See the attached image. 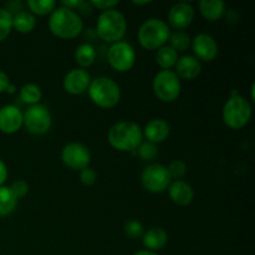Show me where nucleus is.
<instances>
[{"instance_id":"f8f14e48","label":"nucleus","mask_w":255,"mask_h":255,"mask_svg":"<svg viewBox=\"0 0 255 255\" xmlns=\"http://www.w3.org/2000/svg\"><path fill=\"white\" fill-rule=\"evenodd\" d=\"M192 50L198 60L211 62L218 55V44L216 39L209 34H198L192 39Z\"/></svg>"},{"instance_id":"e433bc0d","label":"nucleus","mask_w":255,"mask_h":255,"mask_svg":"<svg viewBox=\"0 0 255 255\" xmlns=\"http://www.w3.org/2000/svg\"><path fill=\"white\" fill-rule=\"evenodd\" d=\"M7 178V168H6V164L0 159V187L5 183Z\"/></svg>"},{"instance_id":"bb28decb","label":"nucleus","mask_w":255,"mask_h":255,"mask_svg":"<svg viewBox=\"0 0 255 255\" xmlns=\"http://www.w3.org/2000/svg\"><path fill=\"white\" fill-rule=\"evenodd\" d=\"M169 46L172 49L176 50L177 52L178 51H186L191 47L192 44V39L187 32L184 31H176L173 34L169 35Z\"/></svg>"},{"instance_id":"c756f323","label":"nucleus","mask_w":255,"mask_h":255,"mask_svg":"<svg viewBox=\"0 0 255 255\" xmlns=\"http://www.w3.org/2000/svg\"><path fill=\"white\" fill-rule=\"evenodd\" d=\"M167 171H168L169 176H171L172 179H176V181H179V179L183 178L187 173V164L184 163L181 159H176V161L171 162L168 167H167Z\"/></svg>"},{"instance_id":"9d476101","label":"nucleus","mask_w":255,"mask_h":255,"mask_svg":"<svg viewBox=\"0 0 255 255\" xmlns=\"http://www.w3.org/2000/svg\"><path fill=\"white\" fill-rule=\"evenodd\" d=\"M142 186L152 193H161L168 189L172 183V178L169 176L167 167L159 163L148 164L143 169L141 174Z\"/></svg>"},{"instance_id":"ea45409f","label":"nucleus","mask_w":255,"mask_h":255,"mask_svg":"<svg viewBox=\"0 0 255 255\" xmlns=\"http://www.w3.org/2000/svg\"><path fill=\"white\" fill-rule=\"evenodd\" d=\"M132 4L133 5H147V4H151V1L149 0H143V1H132Z\"/></svg>"},{"instance_id":"20e7f679","label":"nucleus","mask_w":255,"mask_h":255,"mask_svg":"<svg viewBox=\"0 0 255 255\" xmlns=\"http://www.w3.org/2000/svg\"><path fill=\"white\" fill-rule=\"evenodd\" d=\"M87 92L91 101L101 109H112L121 100L120 86L116 81L106 76H99L91 80Z\"/></svg>"},{"instance_id":"cd10ccee","label":"nucleus","mask_w":255,"mask_h":255,"mask_svg":"<svg viewBox=\"0 0 255 255\" xmlns=\"http://www.w3.org/2000/svg\"><path fill=\"white\" fill-rule=\"evenodd\" d=\"M137 154L141 159L147 162H151L158 156V148H157V144L151 143L148 141H142L141 144L137 147Z\"/></svg>"},{"instance_id":"4468645a","label":"nucleus","mask_w":255,"mask_h":255,"mask_svg":"<svg viewBox=\"0 0 255 255\" xmlns=\"http://www.w3.org/2000/svg\"><path fill=\"white\" fill-rule=\"evenodd\" d=\"M22 127V112L14 105H6L0 109V131L12 134Z\"/></svg>"},{"instance_id":"9b49d317","label":"nucleus","mask_w":255,"mask_h":255,"mask_svg":"<svg viewBox=\"0 0 255 255\" xmlns=\"http://www.w3.org/2000/svg\"><path fill=\"white\" fill-rule=\"evenodd\" d=\"M61 159L66 167L75 171H82L91 162V152L80 142H70L62 148Z\"/></svg>"},{"instance_id":"6ab92c4d","label":"nucleus","mask_w":255,"mask_h":255,"mask_svg":"<svg viewBox=\"0 0 255 255\" xmlns=\"http://www.w3.org/2000/svg\"><path fill=\"white\" fill-rule=\"evenodd\" d=\"M167 242H168V234H167L166 229L161 228V227H153L144 232L142 236V243H143L146 251L154 252V253L164 248Z\"/></svg>"},{"instance_id":"4c0bfd02","label":"nucleus","mask_w":255,"mask_h":255,"mask_svg":"<svg viewBox=\"0 0 255 255\" xmlns=\"http://www.w3.org/2000/svg\"><path fill=\"white\" fill-rule=\"evenodd\" d=\"M133 255H158V254L154 253V252L146 251V249H144V251H139V252H137V253H134Z\"/></svg>"},{"instance_id":"aec40b11","label":"nucleus","mask_w":255,"mask_h":255,"mask_svg":"<svg viewBox=\"0 0 255 255\" xmlns=\"http://www.w3.org/2000/svg\"><path fill=\"white\" fill-rule=\"evenodd\" d=\"M198 6L202 16L208 21H218L226 14L223 0H201Z\"/></svg>"},{"instance_id":"f3484780","label":"nucleus","mask_w":255,"mask_h":255,"mask_svg":"<svg viewBox=\"0 0 255 255\" xmlns=\"http://www.w3.org/2000/svg\"><path fill=\"white\" fill-rule=\"evenodd\" d=\"M176 75L184 80H193L199 76L202 71V64L193 55H184L178 57L176 62Z\"/></svg>"},{"instance_id":"7ed1b4c3","label":"nucleus","mask_w":255,"mask_h":255,"mask_svg":"<svg viewBox=\"0 0 255 255\" xmlns=\"http://www.w3.org/2000/svg\"><path fill=\"white\" fill-rule=\"evenodd\" d=\"M126 30V17L116 9L105 10L97 19L96 34L105 42L115 44V42L122 41Z\"/></svg>"},{"instance_id":"412c9836","label":"nucleus","mask_w":255,"mask_h":255,"mask_svg":"<svg viewBox=\"0 0 255 255\" xmlns=\"http://www.w3.org/2000/svg\"><path fill=\"white\" fill-rule=\"evenodd\" d=\"M36 26V17L30 11L21 10L12 15V29L21 34H29Z\"/></svg>"},{"instance_id":"c9c22d12","label":"nucleus","mask_w":255,"mask_h":255,"mask_svg":"<svg viewBox=\"0 0 255 255\" xmlns=\"http://www.w3.org/2000/svg\"><path fill=\"white\" fill-rule=\"evenodd\" d=\"M9 84L10 82H9V77H7V75L5 74L4 71H1V70H0V94L6 90L7 85Z\"/></svg>"},{"instance_id":"f03ea898","label":"nucleus","mask_w":255,"mask_h":255,"mask_svg":"<svg viewBox=\"0 0 255 255\" xmlns=\"http://www.w3.org/2000/svg\"><path fill=\"white\" fill-rule=\"evenodd\" d=\"M107 138L117 151L133 152L143 141V132L136 122L121 121L109 129Z\"/></svg>"},{"instance_id":"a211bd4d","label":"nucleus","mask_w":255,"mask_h":255,"mask_svg":"<svg viewBox=\"0 0 255 255\" xmlns=\"http://www.w3.org/2000/svg\"><path fill=\"white\" fill-rule=\"evenodd\" d=\"M168 194L171 201L178 206H188L194 198V191L192 186L182 179L174 181L169 184Z\"/></svg>"},{"instance_id":"473e14b6","label":"nucleus","mask_w":255,"mask_h":255,"mask_svg":"<svg viewBox=\"0 0 255 255\" xmlns=\"http://www.w3.org/2000/svg\"><path fill=\"white\" fill-rule=\"evenodd\" d=\"M96 172H95V169L90 168V167H86L85 169L80 171V181L84 186H92L96 182Z\"/></svg>"},{"instance_id":"7c9ffc66","label":"nucleus","mask_w":255,"mask_h":255,"mask_svg":"<svg viewBox=\"0 0 255 255\" xmlns=\"http://www.w3.org/2000/svg\"><path fill=\"white\" fill-rule=\"evenodd\" d=\"M143 226H142L138 221H136V219L128 221L125 224V234H126L128 238H141V237L143 236Z\"/></svg>"},{"instance_id":"393cba45","label":"nucleus","mask_w":255,"mask_h":255,"mask_svg":"<svg viewBox=\"0 0 255 255\" xmlns=\"http://www.w3.org/2000/svg\"><path fill=\"white\" fill-rule=\"evenodd\" d=\"M41 97V89L35 84H26L20 89V100L29 106L39 104Z\"/></svg>"},{"instance_id":"5701e85b","label":"nucleus","mask_w":255,"mask_h":255,"mask_svg":"<svg viewBox=\"0 0 255 255\" xmlns=\"http://www.w3.org/2000/svg\"><path fill=\"white\" fill-rule=\"evenodd\" d=\"M177 60H178V52L172 49L169 45H164L157 50L156 61L163 70L172 69L176 65Z\"/></svg>"},{"instance_id":"2eb2a0df","label":"nucleus","mask_w":255,"mask_h":255,"mask_svg":"<svg viewBox=\"0 0 255 255\" xmlns=\"http://www.w3.org/2000/svg\"><path fill=\"white\" fill-rule=\"evenodd\" d=\"M194 17V9L189 2H176L168 12V22L177 30L186 29Z\"/></svg>"},{"instance_id":"6e6552de","label":"nucleus","mask_w":255,"mask_h":255,"mask_svg":"<svg viewBox=\"0 0 255 255\" xmlns=\"http://www.w3.org/2000/svg\"><path fill=\"white\" fill-rule=\"evenodd\" d=\"M52 117L44 105H32L22 114V126L32 134H44L51 128Z\"/></svg>"},{"instance_id":"dca6fc26","label":"nucleus","mask_w":255,"mask_h":255,"mask_svg":"<svg viewBox=\"0 0 255 255\" xmlns=\"http://www.w3.org/2000/svg\"><path fill=\"white\" fill-rule=\"evenodd\" d=\"M143 136L146 139L151 143H162L168 138L169 133H171V126L168 122L163 119H153L144 126L142 129Z\"/></svg>"},{"instance_id":"f257e3e1","label":"nucleus","mask_w":255,"mask_h":255,"mask_svg":"<svg viewBox=\"0 0 255 255\" xmlns=\"http://www.w3.org/2000/svg\"><path fill=\"white\" fill-rule=\"evenodd\" d=\"M49 29L60 39H74L84 30V21L79 12L65 6L56 7L50 14Z\"/></svg>"},{"instance_id":"2f4dec72","label":"nucleus","mask_w":255,"mask_h":255,"mask_svg":"<svg viewBox=\"0 0 255 255\" xmlns=\"http://www.w3.org/2000/svg\"><path fill=\"white\" fill-rule=\"evenodd\" d=\"M9 188L10 191H11V193L14 194L15 198L21 199L24 198L27 194V192H29V184L25 181H22V179H17V181L12 182L11 186H10Z\"/></svg>"},{"instance_id":"423d86ee","label":"nucleus","mask_w":255,"mask_h":255,"mask_svg":"<svg viewBox=\"0 0 255 255\" xmlns=\"http://www.w3.org/2000/svg\"><path fill=\"white\" fill-rule=\"evenodd\" d=\"M222 116H223L224 124L229 128L241 129L251 120L252 105L249 104L248 100L233 91L228 101L224 104Z\"/></svg>"},{"instance_id":"c85d7f7f","label":"nucleus","mask_w":255,"mask_h":255,"mask_svg":"<svg viewBox=\"0 0 255 255\" xmlns=\"http://www.w3.org/2000/svg\"><path fill=\"white\" fill-rule=\"evenodd\" d=\"M12 30V15L4 7H0V41L6 39Z\"/></svg>"},{"instance_id":"58836bf2","label":"nucleus","mask_w":255,"mask_h":255,"mask_svg":"<svg viewBox=\"0 0 255 255\" xmlns=\"http://www.w3.org/2000/svg\"><path fill=\"white\" fill-rule=\"evenodd\" d=\"M5 91H6L7 94H14V92L16 91V87H15L14 85L9 84V85H7V87H6V90H5Z\"/></svg>"},{"instance_id":"a878e982","label":"nucleus","mask_w":255,"mask_h":255,"mask_svg":"<svg viewBox=\"0 0 255 255\" xmlns=\"http://www.w3.org/2000/svg\"><path fill=\"white\" fill-rule=\"evenodd\" d=\"M26 5L32 15L44 16V15H49L54 11L56 2L54 0H29Z\"/></svg>"},{"instance_id":"b1692460","label":"nucleus","mask_w":255,"mask_h":255,"mask_svg":"<svg viewBox=\"0 0 255 255\" xmlns=\"http://www.w3.org/2000/svg\"><path fill=\"white\" fill-rule=\"evenodd\" d=\"M17 199L11 193L9 187H0V217L10 216L16 209Z\"/></svg>"},{"instance_id":"f704fd0d","label":"nucleus","mask_w":255,"mask_h":255,"mask_svg":"<svg viewBox=\"0 0 255 255\" xmlns=\"http://www.w3.org/2000/svg\"><path fill=\"white\" fill-rule=\"evenodd\" d=\"M82 0H64L62 1V6L67 7V9H71L76 11V9H79L80 5H81Z\"/></svg>"},{"instance_id":"0eeeda50","label":"nucleus","mask_w":255,"mask_h":255,"mask_svg":"<svg viewBox=\"0 0 255 255\" xmlns=\"http://www.w3.org/2000/svg\"><path fill=\"white\" fill-rule=\"evenodd\" d=\"M154 95L163 102H173L181 94V80L172 70H162L152 82Z\"/></svg>"},{"instance_id":"ddd939ff","label":"nucleus","mask_w":255,"mask_h":255,"mask_svg":"<svg viewBox=\"0 0 255 255\" xmlns=\"http://www.w3.org/2000/svg\"><path fill=\"white\" fill-rule=\"evenodd\" d=\"M91 76L85 69H72L67 72L62 80V86L66 92L71 95H81L89 90Z\"/></svg>"},{"instance_id":"39448f33","label":"nucleus","mask_w":255,"mask_h":255,"mask_svg":"<svg viewBox=\"0 0 255 255\" xmlns=\"http://www.w3.org/2000/svg\"><path fill=\"white\" fill-rule=\"evenodd\" d=\"M169 26L158 17H151L139 26L137 39L139 45L146 50H158L168 41Z\"/></svg>"},{"instance_id":"4be33fe9","label":"nucleus","mask_w":255,"mask_h":255,"mask_svg":"<svg viewBox=\"0 0 255 255\" xmlns=\"http://www.w3.org/2000/svg\"><path fill=\"white\" fill-rule=\"evenodd\" d=\"M75 60L81 66V69L91 66L96 60V50L89 42L79 45L75 51Z\"/></svg>"},{"instance_id":"a19ab883","label":"nucleus","mask_w":255,"mask_h":255,"mask_svg":"<svg viewBox=\"0 0 255 255\" xmlns=\"http://www.w3.org/2000/svg\"><path fill=\"white\" fill-rule=\"evenodd\" d=\"M254 91H255V84H252L251 92H252V100H253V101H255V95H254Z\"/></svg>"},{"instance_id":"1a4fd4ad","label":"nucleus","mask_w":255,"mask_h":255,"mask_svg":"<svg viewBox=\"0 0 255 255\" xmlns=\"http://www.w3.org/2000/svg\"><path fill=\"white\" fill-rule=\"evenodd\" d=\"M107 61L116 71L126 72L131 70L136 62V51L128 42H115L107 50Z\"/></svg>"},{"instance_id":"72a5a7b5","label":"nucleus","mask_w":255,"mask_h":255,"mask_svg":"<svg viewBox=\"0 0 255 255\" xmlns=\"http://www.w3.org/2000/svg\"><path fill=\"white\" fill-rule=\"evenodd\" d=\"M119 0H91L90 4L91 6L96 7V9L100 10H110V9H115L116 5H119Z\"/></svg>"}]
</instances>
